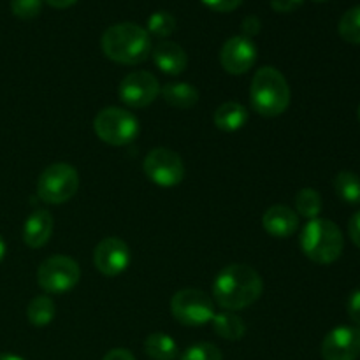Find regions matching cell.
<instances>
[{
    "instance_id": "5bb4252c",
    "label": "cell",
    "mask_w": 360,
    "mask_h": 360,
    "mask_svg": "<svg viewBox=\"0 0 360 360\" xmlns=\"http://www.w3.org/2000/svg\"><path fill=\"white\" fill-rule=\"evenodd\" d=\"M262 227L273 238L287 239L299 229V214L288 206L276 204L264 213Z\"/></svg>"
},
{
    "instance_id": "484cf974",
    "label": "cell",
    "mask_w": 360,
    "mask_h": 360,
    "mask_svg": "<svg viewBox=\"0 0 360 360\" xmlns=\"http://www.w3.org/2000/svg\"><path fill=\"white\" fill-rule=\"evenodd\" d=\"M179 360H224V355L217 345L195 343L183 352Z\"/></svg>"
},
{
    "instance_id": "9c48e42d",
    "label": "cell",
    "mask_w": 360,
    "mask_h": 360,
    "mask_svg": "<svg viewBox=\"0 0 360 360\" xmlns=\"http://www.w3.org/2000/svg\"><path fill=\"white\" fill-rule=\"evenodd\" d=\"M148 179L162 188H172L185 178V165L181 157L167 148H155L143 162Z\"/></svg>"
},
{
    "instance_id": "7c38bea8",
    "label": "cell",
    "mask_w": 360,
    "mask_h": 360,
    "mask_svg": "<svg viewBox=\"0 0 360 360\" xmlns=\"http://www.w3.org/2000/svg\"><path fill=\"white\" fill-rule=\"evenodd\" d=\"M323 360H357L360 357V329L341 326L330 330L322 343Z\"/></svg>"
},
{
    "instance_id": "74e56055",
    "label": "cell",
    "mask_w": 360,
    "mask_h": 360,
    "mask_svg": "<svg viewBox=\"0 0 360 360\" xmlns=\"http://www.w3.org/2000/svg\"><path fill=\"white\" fill-rule=\"evenodd\" d=\"M316 2H323V0H316Z\"/></svg>"
},
{
    "instance_id": "ac0fdd59",
    "label": "cell",
    "mask_w": 360,
    "mask_h": 360,
    "mask_svg": "<svg viewBox=\"0 0 360 360\" xmlns=\"http://www.w3.org/2000/svg\"><path fill=\"white\" fill-rule=\"evenodd\" d=\"M162 97L176 109H190L199 102V90L186 81H172L160 90Z\"/></svg>"
},
{
    "instance_id": "603a6c76",
    "label": "cell",
    "mask_w": 360,
    "mask_h": 360,
    "mask_svg": "<svg viewBox=\"0 0 360 360\" xmlns=\"http://www.w3.org/2000/svg\"><path fill=\"white\" fill-rule=\"evenodd\" d=\"M295 210L301 217L315 220L322 213V197L313 188L299 190L297 195H295Z\"/></svg>"
},
{
    "instance_id": "9a60e30c",
    "label": "cell",
    "mask_w": 360,
    "mask_h": 360,
    "mask_svg": "<svg viewBox=\"0 0 360 360\" xmlns=\"http://www.w3.org/2000/svg\"><path fill=\"white\" fill-rule=\"evenodd\" d=\"M151 58L155 65L169 76H178L185 72L188 65V56L185 49L172 41H160L153 49H151Z\"/></svg>"
},
{
    "instance_id": "5b68a950",
    "label": "cell",
    "mask_w": 360,
    "mask_h": 360,
    "mask_svg": "<svg viewBox=\"0 0 360 360\" xmlns=\"http://www.w3.org/2000/svg\"><path fill=\"white\" fill-rule=\"evenodd\" d=\"M79 188V174L70 164H51L41 172L37 179V197L46 204L67 202Z\"/></svg>"
},
{
    "instance_id": "d590c367",
    "label": "cell",
    "mask_w": 360,
    "mask_h": 360,
    "mask_svg": "<svg viewBox=\"0 0 360 360\" xmlns=\"http://www.w3.org/2000/svg\"><path fill=\"white\" fill-rule=\"evenodd\" d=\"M0 360H25V359H21L20 355H13V354H0Z\"/></svg>"
},
{
    "instance_id": "d6a6232c",
    "label": "cell",
    "mask_w": 360,
    "mask_h": 360,
    "mask_svg": "<svg viewBox=\"0 0 360 360\" xmlns=\"http://www.w3.org/2000/svg\"><path fill=\"white\" fill-rule=\"evenodd\" d=\"M102 360H136L134 354L127 348H115V350L108 352Z\"/></svg>"
},
{
    "instance_id": "7a4b0ae2",
    "label": "cell",
    "mask_w": 360,
    "mask_h": 360,
    "mask_svg": "<svg viewBox=\"0 0 360 360\" xmlns=\"http://www.w3.org/2000/svg\"><path fill=\"white\" fill-rule=\"evenodd\" d=\"M102 51L109 60L123 65H137L151 55V35L136 23H118L102 35Z\"/></svg>"
},
{
    "instance_id": "277c9868",
    "label": "cell",
    "mask_w": 360,
    "mask_h": 360,
    "mask_svg": "<svg viewBox=\"0 0 360 360\" xmlns=\"http://www.w3.org/2000/svg\"><path fill=\"white\" fill-rule=\"evenodd\" d=\"M345 239L340 227L326 218H315L304 225L301 232V250L311 262L327 264L336 262L343 253Z\"/></svg>"
},
{
    "instance_id": "d6986e66",
    "label": "cell",
    "mask_w": 360,
    "mask_h": 360,
    "mask_svg": "<svg viewBox=\"0 0 360 360\" xmlns=\"http://www.w3.org/2000/svg\"><path fill=\"white\" fill-rule=\"evenodd\" d=\"M213 329L221 340L227 341H239L243 340L246 333V326L243 322L241 316L236 315L234 311H221V313H214L213 320Z\"/></svg>"
},
{
    "instance_id": "2e32d148",
    "label": "cell",
    "mask_w": 360,
    "mask_h": 360,
    "mask_svg": "<svg viewBox=\"0 0 360 360\" xmlns=\"http://www.w3.org/2000/svg\"><path fill=\"white\" fill-rule=\"evenodd\" d=\"M53 214L48 210H35L23 225V241L28 248H42L53 234Z\"/></svg>"
},
{
    "instance_id": "8992f818",
    "label": "cell",
    "mask_w": 360,
    "mask_h": 360,
    "mask_svg": "<svg viewBox=\"0 0 360 360\" xmlns=\"http://www.w3.org/2000/svg\"><path fill=\"white\" fill-rule=\"evenodd\" d=\"M94 130L105 144L125 146L139 136V120L127 109L105 108L95 116Z\"/></svg>"
},
{
    "instance_id": "4316f807",
    "label": "cell",
    "mask_w": 360,
    "mask_h": 360,
    "mask_svg": "<svg viewBox=\"0 0 360 360\" xmlns=\"http://www.w3.org/2000/svg\"><path fill=\"white\" fill-rule=\"evenodd\" d=\"M11 11L20 20H34L41 14L42 0H11Z\"/></svg>"
},
{
    "instance_id": "83f0119b",
    "label": "cell",
    "mask_w": 360,
    "mask_h": 360,
    "mask_svg": "<svg viewBox=\"0 0 360 360\" xmlns=\"http://www.w3.org/2000/svg\"><path fill=\"white\" fill-rule=\"evenodd\" d=\"M347 311H348V316H350V320L354 322V327L360 329V288L352 292L350 297H348Z\"/></svg>"
},
{
    "instance_id": "3957f363",
    "label": "cell",
    "mask_w": 360,
    "mask_h": 360,
    "mask_svg": "<svg viewBox=\"0 0 360 360\" xmlns=\"http://www.w3.org/2000/svg\"><path fill=\"white\" fill-rule=\"evenodd\" d=\"M252 108L264 118L283 115L290 104V86L274 67H262L255 72L250 86Z\"/></svg>"
},
{
    "instance_id": "1f68e13d",
    "label": "cell",
    "mask_w": 360,
    "mask_h": 360,
    "mask_svg": "<svg viewBox=\"0 0 360 360\" xmlns=\"http://www.w3.org/2000/svg\"><path fill=\"white\" fill-rule=\"evenodd\" d=\"M348 234H350L354 245L357 246V248H360V210L350 218V224H348Z\"/></svg>"
},
{
    "instance_id": "8fae6325",
    "label": "cell",
    "mask_w": 360,
    "mask_h": 360,
    "mask_svg": "<svg viewBox=\"0 0 360 360\" xmlns=\"http://www.w3.org/2000/svg\"><path fill=\"white\" fill-rule=\"evenodd\" d=\"M94 264L104 276L112 278L122 274L130 264V250L123 239L105 238L95 246Z\"/></svg>"
},
{
    "instance_id": "cb8c5ba5",
    "label": "cell",
    "mask_w": 360,
    "mask_h": 360,
    "mask_svg": "<svg viewBox=\"0 0 360 360\" xmlns=\"http://www.w3.org/2000/svg\"><path fill=\"white\" fill-rule=\"evenodd\" d=\"M338 32L343 41L350 44H360V6L352 7L341 16Z\"/></svg>"
},
{
    "instance_id": "44dd1931",
    "label": "cell",
    "mask_w": 360,
    "mask_h": 360,
    "mask_svg": "<svg viewBox=\"0 0 360 360\" xmlns=\"http://www.w3.org/2000/svg\"><path fill=\"white\" fill-rule=\"evenodd\" d=\"M28 322L34 327H46L55 319V302L48 295H37L27 308Z\"/></svg>"
},
{
    "instance_id": "f546056e",
    "label": "cell",
    "mask_w": 360,
    "mask_h": 360,
    "mask_svg": "<svg viewBox=\"0 0 360 360\" xmlns=\"http://www.w3.org/2000/svg\"><path fill=\"white\" fill-rule=\"evenodd\" d=\"M304 0H271V7H273L276 13H292V11L299 9L302 6Z\"/></svg>"
},
{
    "instance_id": "d4e9b609",
    "label": "cell",
    "mask_w": 360,
    "mask_h": 360,
    "mask_svg": "<svg viewBox=\"0 0 360 360\" xmlns=\"http://www.w3.org/2000/svg\"><path fill=\"white\" fill-rule=\"evenodd\" d=\"M146 32L158 39H165L176 30V18L167 11H157L148 18Z\"/></svg>"
},
{
    "instance_id": "e575fe53",
    "label": "cell",
    "mask_w": 360,
    "mask_h": 360,
    "mask_svg": "<svg viewBox=\"0 0 360 360\" xmlns=\"http://www.w3.org/2000/svg\"><path fill=\"white\" fill-rule=\"evenodd\" d=\"M6 250H7L6 241H4V238H2V236H0V262H2L4 257H6Z\"/></svg>"
},
{
    "instance_id": "836d02e7",
    "label": "cell",
    "mask_w": 360,
    "mask_h": 360,
    "mask_svg": "<svg viewBox=\"0 0 360 360\" xmlns=\"http://www.w3.org/2000/svg\"><path fill=\"white\" fill-rule=\"evenodd\" d=\"M48 6L55 7V9H67V7L74 6V4L77 2V0H44Z\"/></svg>"
},
{
    "instance_id": "52a82bcc",
    "label": "cell",
    "mask_w": 360,
    "mask_h": 360,
    "mask_svg": "<svg viewBox=\"0 0 360 360\" xmlns=\"http://www.w3.org/2000/svg\"><path fill=\"white\" fill-rule=\"evenodd\" d=\"M81 280V269L74 259L67 255H53L37 269V283L46 294H67Z\"/></svg>"
},
{
    "instance_id": "8d00e7d4",
    "label": "cell",
    "mask_w": 360,
    "mask_h": 360,
    "mask_svg": "<svg viewBox=\"0 0 360 360\" xmlns=\"http://www.w3.org/2000/svg\"><path fill=\"white\" fill-rule=\"evenodd\" d=\"M359 122H360V105H359Z\"/></svg>"
},
{
    "instance_id": "ffe728a7",
    "label": "cell",
    "mask_w": 360,
    "mask_h": 360,
    "mask_svg": "<svg viewBox=\"0 0 360 360\" xmlns=\"http://www.w3.org/2000/svg\"><path fill=\"white\" fill-rule=\"evenodd\" d=\"M144 352L153 360H174L178 357V345L169 334L153 333L144 341Z\"/></svg>"
},
{
    "instance_id": "30bf717a",
    "label": "cell",
    "mask_w": 360,
    "mask_h": 360,
    "mask_svg": "<svg viewBox=\"0 0 360 360\" xmlns=\"http://www.w3.org/2000/svg\"><path fill=\"white\" fill-rule=\"evenodd\" d=\"M160 90L162 88L157 76H153L148 70H136V72H130L123 77L118 88V95L120 101L125 105L141 109L157 101Z\"/></svg>"
},
{
    "instance_id": "f1b7e54d",
    "label": "cell",
    "mask_w": 360,
    "mask_h": 360,
    "mask_svg": "<svg viewBox=\"0 0 360 360\" xmlns=\"http://www.w3.org/2000/svg\"><path fill=\"white\" fill-rule=\"evenodd\" d=\"M202 4L217 13H231L241 6L243 0H202Z\"/></svg>"
},
{
    "instance_id": "4fadbf2b",
    "label": "cell",
    "mask_w": 360,
    "mask_h": 360,
    "mask_svg": "<svg viewBox=\"0 0 360 360\" xmlns=\"http://www.w3.org/2000/svg\"><path fill=\"white\" fill-rule=\"evenodd\" d=\"M257 62V48L252 39L236 35L225 41L220 49V63L229 74L241 76L246 74Z\"/></svg>"
},
{
    "instance_id": "ba28073f",
    "label": "cell",
    "mask_w": 360,
    "mask_h": 360,
    "mask_svg": "<svg viewBox=\"0 0 360 360\" xmlns=\"http://www.w3.org/2000/svg\"><path fill=\"white\" fill-rule=\"evenodd\" d=\"M172 316L186 327L206 326L214 316V301L202 290L183 288L171 299Z\"/></svg>"
},
{
    "instance_id": "4dcf8cb0",
    "label": "cell",
    "mask_w": 360,
    "mask_h": 360,
    "mask_svg": "<svg viewBox=\"0 0 360 360\" xmlns=\"http://www.w3.org/2000/svg\"><path fill=\"white\" fill-rule=\"evenodd\" d=\"M260 20L257 16H246L245 20H243V25H241V30L243 34H245V37L252 39L253 35H257L260 32Z\"/></svg>"
},
{
    "instance_id": "e0dca14e",
    "label": "cell",
    "mask_w": 360,
    "mask_h": 360,
    "mask_svg": "<svg viewBox=\"0 0 360 360\" xmlns=\"http://www.w3.org/2000/svg\"><path fill=\"white\" fill-rule=\"evenodd\" d=\"M248 109L239 102H225V104L218 105L214 111L213 122L217 129L224 130V132H236L241 130L248 122Z\"/></svg>"
},
{
    "instance_id": "7402d4cb",
    "label": "cell",
    "mask_w": 360,
    "mask_h": 360,
    "mask_svg": "<svg viewBox=\"0 0 360 360\" xmlns=\"http://www.w3.org/2000/svg\"><path fill=\"white\" fill-rule=\"evenodd\" d=\"M334 190L347 204H360V176L350 171L338 172L334 178Z\"/></svg>"
},
{
    "instance_id": "6da1fadb",
    "label": "cell",
    "mask_w": 360,
    "mask_h": 360,
    "mask_svg": "<svg viewBox=\"0 0 360 360\" xmlns=\"http://www.w3.org/2000/svg\"><path fill=\"white\" fill-rule=\"evenodd\" d=\"M264 283L260 274L246 264H231L218 273L213 283V297L225 311H239L262 295Z\"/></svg>"
}]
</instances>
